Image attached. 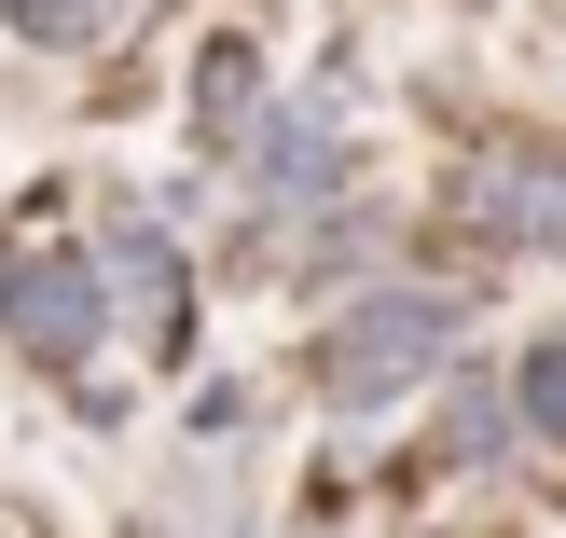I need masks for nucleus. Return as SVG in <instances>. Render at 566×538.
Segmentation results:
<instances>
[{"label": "nucleus", "instance_id": "1", "mask_svg": "<svg viewBox=\"0 0 566 538\" xmlns=\"http://www.w3.org/2000/svg\"><path fill=\"white\" fill-rule=\"evenodd\" d=\"M457 331H470V304L457 291H374V304H346V318L318 331V359H304V387H318L332 414H387V401H415V387L457 359Z\"/></svg>", "mask_w": 566, "mask_h": 538}, {"label": "nucleus", "instance_id": "2", "mask_svg": "<svg viewBox=\"0 0 566 538\" xmlns=\"http://www.w3.org/2000/svg\"><path fill=\"white\" fill-rule=\"evenodd\" d=\"M0 346L42 359V373H83L111 346V276L83 235H14L0 249Z\"/></svg>", "mask_w": 566, "mask_h": 538}, {"label": "nucleus", "instance_id": "3", "mask_svg": "<svg viewBox=\"0 0 566 538\" xmlns=\"http://www.w3.org/2000/svg\"><path fill=\"white\" fill-rule=\"evenodd\" d=\"M97 276H111V331H138V359H193V276L166 249V221H111L97 235Z\"/></svg>", "mask_w": 566, "mask_h": 538}, {"label": "nucleus", "instance_id": "4", "mask_svg": "<svg viewBox=\"0 0 566 538\" xmlns=\"http://www.w3.org/2000/svg\"><path fill=\"white\" fill-rule=\"evenodd\" d=\"M235 166H249V193H263V208H304V193H332V180H346V125H332L318 97H304V110H263Z\"/></svg>", "mask_w": 566, "mask_h": 538}, {"label": "nucleus", "instance_id": "5", "mask_svg": "<svg viewBox=\"0 0 566 538\" xmlns=\"http://www.w3.org/2000/svg\"><path fill=\"white\" fill-rule=\"evenodd\" d=\"M249 125H263V55L208 42L193 55V152H249Z\"/></svg>", "mask_w": 566, "mask_h": 538}, {"label": "nucleus", "instance_id": "6", "mask_svg": "<svg viewBox=\"0 0 566 538\" xmlns=\"http://www.w3.org/2000/svg\"><path fill=\"white\" fill-rule=\"evenodd\" d=\"M138 14H153V0H0V28L42 42V55H111Z\"/></svg>", "mask_w": 566, "mask_h": 538}, {"label": "nucleus", "instance_id": "7", "mask_svg": "<svg viewBox=\"0 0 566 538\" xmlns=\"http://www.w3.org/2000/svg\"><path fill=\"white\" fill-rule=\"evenodd\" d=\"M512 414H525V442H566V331H525V359H512Z\"/></svg>", "mask_w": 566, "mask_h": 538}]
</instances>
